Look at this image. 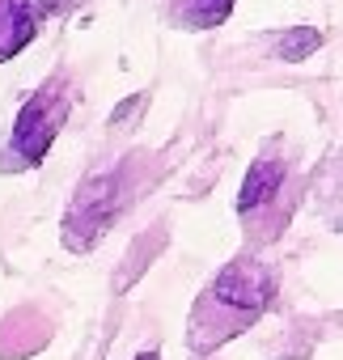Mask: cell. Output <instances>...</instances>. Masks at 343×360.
Here are the masks:
<instances>
[{"label": "cell", "mask_w": 343, "mask_h": 360, "mask_svg": "<svg viewBox=\"0 0 343 360\" xmlns=\"http://www.w3.org/2000/svg\"><path fill=\"white\" fill-rule=\"evenodd\" d=\"M238 9V0H165V22L187 34H208L225 26Z\"/></svg>", "instance_id": "6"}, {"label": "cell", "mask_w": 343, "mask_h": 360, "mask_svg": "<svg viewBox=\"0 0 343 360\" xmlns=\"http://www.w3.org/2000/svg\"><path fill=\"white\" fill-rule=\"evenodd\" d=\"M131 360H161V352H157V347H148V352H136Z\"/></svg>", "instance_id": "9"}, {"label": "cell", "mask_w": 343, "mask_h": 360, "mask_svg": "<svg viewBox=\"0 0 343 360\" xmlns=\"http://www.w3.org/2000/svg\"><path fill=\"white\" fill-rule=\"evenodd\" d=\"M318 47H322V30L318 26H292V30H280L271 39V56L284 60V64H305Z\"/></svg>", "instance_id": "7"}, {"label": "cell", "mask_w": 343, "mask_h": 360, "mask_svg": "<svg viewBox=\"0 0 343 360\" xmlns=\"http://www.w3.org/2000/svg\"><path fill=\"white\" fill-rule=\"evenodd\" d=\"M39 39L34 0H0V64L18 60Z\"/></svg>", "instance_id": "5"}, {"label": "cell", "mask_w": 343, "mask_h": 360, "mask_svg": "<svg viewBox=\"0 0 343 360\" xmlns=\"http://www.w3.org/2000/svg\"><path fill=\"white\" fill-rule=\"evenodd\" d=\"M127 195H131V187H127V157L115 169H102V174L85 178V183L77 187V195H72V204H68V212H64V225H60L64 250H72V255L93 250L106 238V229L119 221V212L127 208Z\"/></svg>", "instance_id": "3"}, {"label": "cell", "mask_w": 343, "mask_h": 360, "mask_svg": "<svg viewBox=\"0 0 343 360\" xmlns=\"http://www.w3.org/2000/svg\"><path fill=\"white\" fill-rule=\"evenodd\" d=\"M284 183H288V161H284L276 148L259 153V157L250 161L246 178H242V187H238V217H242L246 225L263 229V233H276V229L284 225V221L276 217V204H280Z\"/></svg>", "instance_id": "4"}, {"label": "cell", "mask_w": 343, "mask_h": 360, "mask_svg": "<svg viewBox=\"0 0 343 360\" xmlns=\"http://www.w3.org/2000/svg\"><path fill=\"white\" fill-rule=\"evenodd\" d=\"M68 115H72V77L56 72L22 102V110L13 119V131H9V144L0 153V174L34 169L51 153V144H56L60 127L68 123Z\"/></svg>", "instance_id": "2"}, {"label": "cell", "mask_w": 343, "mask_h": 360, "mask_svg": "<svg viewBox=\"0 0 343 360\" xmlns=\"http://www.w3.org/2000/svg\"><path fill=\"white\" fill-rule=\"evenodd\" d=\"M81 5L85 0H34V13H39V22H60V18L77 13Z\"/></svg>", "instance_id": "8"}, {"label": "cell", "mask_w": 343, "mask_h": 360, "mask_svg": "<svg viewBox=\"0 0 343 360\" xmlns=\"http://www.w3.org/2000/svg\"><path fill=\"white\" fill-rule=\"evenodd\" d=\"M280 288V271L263 263L259 255H238L229 259L195 297L191 318H187V347L195 356H212L216 347L233 343L246 335L271 305Z\"/></svg>", "instance_id": "1"}]
</instances>
